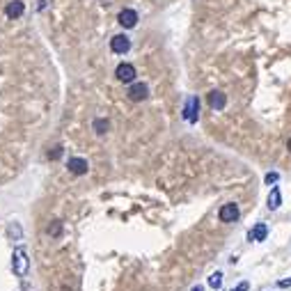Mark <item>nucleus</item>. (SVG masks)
<instances>
[{
    "instance_id": "nucleus-19",
    "label": "nucleus",
    "mask_w": 291,
    "mask_h": 291,
    "mask_svg": "<svg viewBox=\"0 0 291 291\" xmlns=\"http://www.w3.org/2000/svg\"><path fill=\"white\" fill-rule=\"evenodd\" d=\"M277 286H280V289H289V286H291V277H284V280H280V282H277Z\"/></svg>"
},
{
    "instance_id": "nucleus-14",
    "label": "nucleus",
    "mask_w": 291,
    "mask_h": 291,
    "mask_svg": "<svg viewBox=\"0 0 291 291\" xmlns=\"http://www.w3.org/2000/svg\"><path fill=\"white\" fill-rule=\"evenodd\" d=\"M46 232H48V236H53V238H58L60 234H62V222L55 218V220H51L48 222V227H46Z\"/></svg>"
},
{
    "instance_id": "nucleus-22",
    "label": "nucleus",
    "mask_w": 291,
    "mask_h": 291,
    "mask_svg": "<svg viewBox=\"0 0 291 291\" xmlns=\"http://www.w3.org/2000/svg\"><path fill=\"white\" fill-rule=\"evenodd\" d=\"M286 147H289V154H291V138H289V142H286Z\"/></svg>"
},
{
    "instance_id": "nucleus-7",
    "label": "nucleus",
    "mask_w": 291,
    "mask_h": 291,
    "mask_svg": "<svg viewBox=\"0 0 291 291\" xmlns=\"http://www.w3.org/2000/svg\"><path fill=\"white\" fill-rule=\"evenodd\" d=\"M238 216H241V211H238V207L234 202L220 207V211H218V218H220L222 222H234V220H238Z\"/></svg>"
},
{
    "instance_id": "nucleus-8",
    "label": "nucleus",
    "mask_w": 291,
    "mask_h": 291,
    "mask_svg": "<svg viewBox=\"0 0 291 291\" xmlns=\"http://www.w3.org/2000/svg\"><path fill=\"white\" fill-rule=\"evenodd\" d=\"M110 48H113V53H128L131 51V39H128L126 35H115L113 39H110Z\"/></svg>"
},
{
    "instance_id": "nucleus-4",
    "label": "nucleus",
    "mask_w": 291,
    "mask_h": 291,
    "mask_svg": "<svg viewBox=\"0 0 291 291\" xmlns=\"http://www.w3.org/2000/svg\"><path fill=\"white\" fill-rule=\"evenodd\" d=\"M149 96V87L144 83H131V87H128V99L133 101V104H140V101H144Z\"/></svg>"
},
{
    "instance_id": "nucleus-3",
    "label": "nucleus",
    "mask_w": 291,
    "mask_h": 291,
    "mask_svg": "<svg viewBox=\"0 0 291 291\" xmlns=\"http://www.w3.org/2000/svg\"><path fill=\"white\" fill-rule=\"evenodd\" d=\"M200 117V99L198 96H190V99L186 101V106H183V119H186L188 124H195Z\"/></svg>"
},
{
    "instance_id": "nucleus-17",
    "label": "nucleus",
    "mask_w": 291,
    "mask_h": 291,
    "mask_svg": "<svg viewBox=\"0 0 291 291\" xmlns=\"http://www.w3.org/2000/svg\"><path fill=\"white\" fill-rule=\"evenodd\" d=\"M280 181V174L277 172H268L266 177H264V183H266V186H273V183H277Z\"/></svg>"
},
{
    "instance_id": "nucleus-15",
    "label": "nucleus",
    "mask_w": 291,
    "mask_h": 291,
    "mask_svg": "<svg viewBox=\"0 0 291 291\" xmlns=\"http://www.w3.org/2000/svg\"><path fill=\"white\" fill-rule=\"evenodd\" d=\"M220 284H222V273L220 271L211 273V275H209V286H211V289H220Z\"/></svg>"
},
{
    "instance_id": "nucleus-21",
    "label": "nucleus",
    "mask_w": 291,
    "mask_h": 291,
    "mask_svg": "<svg viewBox=\"0 0 291 291\" xmlns=\"http://www.w3.org/2000/svg\"><path fill=\"white\" fill-rule=\"evenodd\" d=\"M192 291H204V286H200V284H198V286H192Z\"/></svg>"
},
{
    "instance_id": "nucleus-18",
    "label": "nucleus",
    "mask_w": 291,
    "mask_h": 291,
    "mask_svg": "<svg viewBox=\"0 0 291 291\" xmlns=\"http://www.w3.org/2000/svg\"><path fill=\"white\" fill-rule=\"evenodd\" d=\"M58 156H62V147H60V144H55V147L48 152V158H51V161H58Z\"/></svg>"
},
{
    "instance_id": "nucleus-5",
    "label": "nucleus",
    "mask_w": 291,
    "mask_h": 291,
    "mask_svg": "<svg viewBox=\"0 0 291 291\" xmlns=\"http://www.w3.org/2000/svg\"><path fill=\"white\" fill-rule=\"evenodd\" d=\"M67 170H69L71 174H76V177H83V174L89 172V165H87V161H85V158L74 156V158H69V161H67Z\"/></svg>"
},
{
    "instance_id": "nucleus-10",
    "label": "nucleus",
    "mask_w": 291,
    "mask_h": 291,
    "mask_svg": "<svg viewBox=\"0 0 291 291\" xmlns=\"http://www.w3.org/2000/svg\"><path fill=\"white\" fill-rule=\"evenodd\" d=\"M23 12H25L23 0H12V3H7V5H5V16H7V19H19V16H23Z\"/></svg>"
},
{
    "instance_id": "nucleus-9",
    "label": "nucleus",
    "mask_w": 291,
    "mask_h": 291,
    "mask_svg": "<svg viewBox=\"0 0 291 291\" xmlns=\"http://www.w3.org/2000/svg\"><path fill=\"white\" fill-rule=\"evenodd\" d=\"M207 104L211 106L213 110H222L225 104H227V96H225V92H220V89H211L207 96Z\"/></svg>"
},
{
    "instance_id": "nucleus-1",
    "label": "nucleus",
    "mask_w": 291,
    "mask_h": 291,
    "mask_svg": "<svg viewBox=\"0 0 291 291\" xmlns=\"http://www.w3.org/2000/svg\"><path fill=\"white\" fill-rule=\"evenodd\" d=\"M12 268H14V273L16 275H28V271H30V259H28V255H25V248L23 246H16L14 248V252H12Z\"/></svg>"
},
{
    "instance_id": "nucleus-20",
    "label": "nucleus",
    "mask_w": 291,
    "mask_h": 291,
    "mask_svg": "<svg viewBox=\"0 0 291 291\" xmlns=\"http://www.w3.org/2000/svg\"><path fill=\"white\" fill-rule=\"evenodd\" d=\"M248 286H250V284H248V282H241V284H238L234 291H248Z\"/></svg>"
},
{
    "instance_id": "nucleus-2",
    "label": "nucleus",
    "mask_w": 291,
    "mask_h": 291,
    "mask_svg": "<svg viewBox=\"0 0 291 291\" xmlns=\"http://www.w3.org/2000/svg\"><path fill=\"white\" fill-rule=\"evenodd\" d=\"M115 78H117L119 83H133V80H135V67L131 62L117 64V69H115Z\"/></svg>"
},
{
    "instance_id": "nucleus-16",
    "label": "nucleus",
    "mask_w": 291,
    "mask_h": 291,
    "mask_svg": "<svg viewBox=\"0 0 291 291\" xmlns=\"http://www.w3.org/2000/svg\"><path fill=\"white\" fill-rule=\"evenodd\" d=\"M108 128H110V122H108V119H96V122H94V131H96V133L104 135Z\"/></svg>"
},
{
    "instance_id": "nucleus-13",
    "label": "nucleus",
    "mask_w": 291,
    "mask_h": 291,
    "mask_svg": "<svg viewBox=\"0 0 291 291\" xmlns=\"http://www.w3.org/2000/svg\"><path fill=\"white\" fill-rule=\"evenodd\" d=\"M7 236H10L12 241H21V238H23V229H21L19 222H10V227H7Z\"/></svg>"
},
{
    "instance_id": "nucleus-11",
    "label": "nucleus",
    "mask_w": 291,
    "mask_h": 291,
    "mask_svg": "<svg viewBox=\"0 0 291 291\" xmlns=\"http://www.w3.org/2000/svg\"><path fill=\"white\" fill-rule=\"evenodd\" d=\"M266 236H268V225H264V222L255 225V227L250 229V234H248L250 241H266Z\"/></svg>"
},
{
    "instance_id": "nucleus-12",
    "label": "nucleus",
    "mask_w": 291,
    "mask_h": 291,
    "mask_svg": "<svg viewBox=\"0 0 291 291\" xmlns=\"http://www.w3.org/2000/svg\"><path fill=\"white\" fill-rule=\"evenodd\" d=\"M280 204H282V192H280V188H271V195H268L266 207L271 209V211H275V209H280Z\"/></svg>"
},
{
    "instance_id": "nucleus-6",
    "label": "nucleus",
    "mask_w": 291,
    "mask_h": 291,
    "mask_svg": "<svg viewBox=\"0 0 291 291\" xmlns=\"http://www.w3.org/2000/svg\"><path fill=\"white\" fill-rule=\"evenodd\" d=\"M117 23L122 25V28H126V30H131V28H135L138 25V12H133V10H122L117 14Z\"/></svg>"
}]
</instances>
